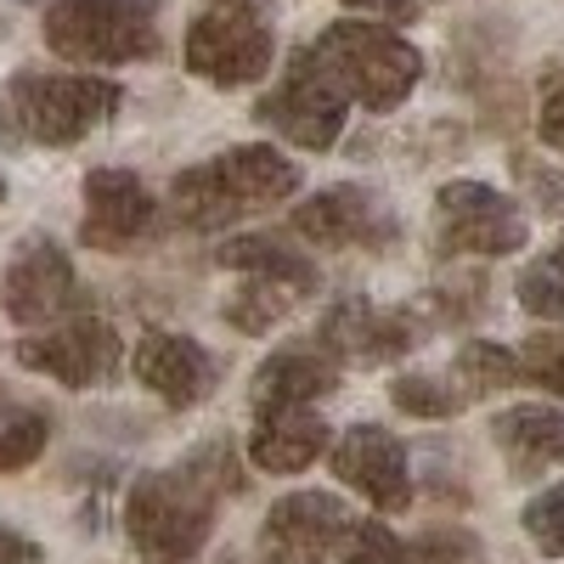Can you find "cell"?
I'll return each instance as SVG.
<instances>
[{
    "mask_svg": "<svg viewBox=\"0 0 564 564\" xmlns=\"http://www.w3.org/2000/svg\"><path fill=\"white\" fill-rule=\"evenodd\" d=\"M215 491H238V468H226L220 446L193 452L181 468H164V475H141L124 497L130 547L148 564L198 558L215 525Z\"/></svg>",
    "mask_w": 564,
    "mask_h": 564,
    "instance_id": "1",
    "label": "cell"
},
{
    "mask_svg": "<svg viewBox=\"0 0 564 564\" xmlns=\"http://www.w3.org/2000/svg\"><path fill=\"white\" fill-rule=\"evenodd\" d=\"M294 193H300V170L265 141H249V148L220 153L215 164L181 170L170 181V209L193 231H220L231 220H243L249 209L289 204Z\"/></svg>",
    "mask_w": 564,
    "mask_h": 564,
    "instance_id": "2",
    "label": "cell"
},
{
    "mask_svg": "<svg viewBox=\"0 0 564 564\" xmlns=\"http://www.w3.org/2000/svg\"><path fill=\"white\" fill-rule=\"evenodd\" d=\"M311 45L327 57V68L339 74L345 97L361 102L367 113L401 108L417 90V79H423V57L401 34H390L379 23H334V29H322Z\"/></svg>",
    "mask_w": 564,
    "mask_h": 564,
    "instance_id": "3",
    "label": "cell"
},
{
    "mask_svg": "<svg viewBox=\"0 0 564 564\" xmlns=\"http://www.w3.org/2000/svg\"><path fill=\"white\" fill-rule=\"evenodd\" d=\"M45 45L68 63H141L159 52L153 0H57Z\"/></svg>",
    "mask_w": 564,
    "mask_h": 564,
    "instance_id": "4",
    "label": "cell"
},
{
    "mask_svg": "<svg viewBox=\"0 0 564 564\" xmlns=\"http://www.w3.org/2000/svg\"><path fill=\"white\" fill-rule=\"evenodd\" d=\"M119 85L113 79H85V74H40L23 68L12 79V108L23 119V130L34 141H52V148H68V141L90 135L102 119L119 113Z\"/></svg>",
    "mask_w": 564,
    "mask_h": 564,
    "instance_id": "5",
    "label": "cell"
},
{
    "mask_svg": "<svg viewBox=\"0 0 564 564\" xmlns=\"http://www.w3.org/2000/svg\"><path fill=\"white\" fill-rule=\"evenodd\" d=\"M525 209L480 181H446L435 193V243L441 254H513L525 249Z\"/></svg>",
    "mask_w": 564,
    "mask_h": 564,
    "instance_id": "6",
    "label": "cell"
},
{
    "mask_svg": "<svg viewBox=\"0 0 564 564\" xmlns=\"http://www.w3.org/2000/svg\"><path fill=\"white\" fill-rule=\"evenodd\" d=\"M186 68L198 79L220 85V90H238V85H254L265 79L271 68V29H265V12H249V7H215V12H198L193 29H186Z\"/></svg>",
    "mask_w": 564,
    "mask_h": 564,
    "instance_id": "7",
    "label": "cell"
},
{
    "mask_svg": "<svg viewBox=\"0 0 564 564\" xmlns=\"http://www.w3.org/2000/svg\"><path fill=\"white\" fill-rule=\"evenodd\" d=\"M345 108H350V97H345L339 74L327 68V57L316 52V45H305V52H294L282 90H271V97L260 102V119H271L289 141H300V148L322 153V148L339 141Z\"/></svg>",
    "mask_w": 564,
    "mask_h": 564,
    "instance_id": "8",
    "label": "cell"
},
{
    "mask_svg": "<svg viewBox=\"0 0 564 564\" xmlns=\"http://www.w3.org/2000/svg\"><path fill=\"white\" fill-rule=\"evenodd\" d=\"M345 502L334 491H294L276 497L265 525H260V558L265 564H322L327 553H339L345 536Z\"/></svg>",
    "mask_w": 564,
    "mask_h": 564,
    "instance_id": "9",
    "label": "cell"
},
{
    "mask_svg": "<svg viewBox=\"0 0 564 564\" xmlns=\"http://www.w3.org/2000/svg\"><path fill=\"white\" fill-rule=\"evenodd\" d=\"M18 361L57 379L68 390H85V384H102L119 372V334L102 322V316H74L52 334H34L18 345Z\"/></svg>",
    "mask_w": 564,
    "mask_h": 564,
    "instance_id": "10",
    "label": "cell"
},
{
    "mask_svg": "<svg viewBox=\"0 0 564 564\" xmlns=\"http://www.w3.org/2000/svg\"><path fill=\"white\" fill-rule=\"evenodd\" d=\"M334 475L339 486L361 491L372 508H384V513H401L412 508V468H406V446L379 430V423H356V430H345L334 441Z\"/></svg>",
    "mask_w": 564,
    "mask_h": 564,
    "instance_id": "11",
    "label": "cell"
},
{
    "mask_svg": "<svg viewBox=\"0 0 564 564\" xmlns=\"http://www.w3.org/2000/svg\"><path fill=\"white\" fill-rule=\"evenodd\" d=\"M289 220L305 243L322 249H384L395 238V220L367 186H327V193L305 198Z\"/></svg>",
    "mask_w": 564,
    "mask_h": 564,
    "instance_id": "12",
    "label": "cell"
},
{
    "mask_svg": "<svg viewBox=\"0 0 564 564\" xmlns=\"http://www.w3.org/2000/svg\"><path fill=\"white\" fill-rule=\"evenodd\" d=\"M159 198L135 170H90L85 175V231L90 249H124L159 226Z\"/></svg>",
    "mask_w": 564,
    "mask_h": 564,
    "instance_id": "13",
    "label": "cell"
},
{
    "mask_svg": "<svg viewBox=\"0 0 564 564\" xmlns=\"http://www.w3.org/2000/svg\"><path fill=\"white\" fill-rule=\"evenodd\" d=\"M74 300V265L68 254L52 243V238H29L7 276H0V311H7L12 322L34 327V322H57Z\"/></svg>",
    "mask_w": 564,
    "mask_h": 564,
    "instance_id": "14",
    "label": "cell"
},
{
    "mask_svg": "<svg viewBox=\"0 0 564 564\" xmlns=\"http://www.w3.org/2000/svg\"><path fill=\"white\" fill-rule=\"evenodd\" d=\"M322 345L334 361H356V367H384L395 356H406L412 345V327L406 316H390L379 305H367V300H339L334 311H327L322 322Z\"/></svg>",
    "mask_w": 564,
    "mask_h": 564,
    "instance_id": "15",
    "label": "cell"
},
{
    "mask_svg": "<svg viewBox=\"0 0 564 564\" xmlns=\"http://www.w3.org/2000/svg\"><path fill=\"white\" fill-rule=\"evenodd\" d=\"M135 379L153 395H164L170 406H193L215 384V361L186 334H148L135 345Z\"/></svg>",
    "mask_w": 564,
    "mask_h": 564,
    "instance_id": "16",
    "label": "cell"
},
{
    "mask_svg": "<svg viewBox=\"0 0 564 564\" xmlns=\"http://www.w3.org/2000/svg\"><path fill=\"white\" fill-rule=\"evenodd\" d=\"M327 452V423L311 406H271L254 412V435H249V457L265 475H300Z\"/></svg>",
    "mask_w": 564,
    "mask_h": 564,
    "instance_id": "17",
    "label": "cell"
},
{
    "mask_svg": "<svg viewBox=\"0 0 564 564\" xmlns=\"http://www.w3.org/2000/svg\"><path fill=\"white\" fill-rule=\"evenodd\" d=\"M339 384V361L327 350H311V345H289V350H271L265 367L254 372V412H271V406H311L316 395H334Z\"/></svg>",
    "mask_w": 564,
    "mask_h": 564,
    "instance_id": "18",
    "label": "cell"
},
{
    "mask_svg": "<svg viewBox=\"0 0 564 564\" xmlns=\"http://www.w3.org/2000/svg\"><path fill=\"white\" fill-rule=\"evenodd\" d=\"M491 441L513 475H536L542 463L564 457V412L558 406H513L491 423Z\"/></svg>",
    "mask_w": 564,
    "mask_h": 564,
    "instance_id": "19",
    "label": "cell"
},
{
    "mask_svg": "<svg viewBox=\"0 0 564 564\" xmlns=\"http://www.w3.org/2000/svg\"><path fill=\"white\" fill-rule=\"evenodd\" d=\"M215 260H220L226 271L276 282V289H289L294 300H300V294H316V265H311L305 254H294L289 243H276V238H231V243H220Z\"/></svg>",
    "mask_w": 564,
    "mask_h": 564,
    "instance_id": "20",
    "label": "cell"
},
{
    "mask_svg": "<svg viewBox=\"0 0 564 564\" xmlns=\"http://www.w3.org/2000/svg\"><path fill=\"white\" fill-rule=\"evenodd\" d=\"M452 379L463 395H491V390H508L520 384V356H513L508 345H491V339H468L457 350V367Z\"/></svg>",
    "mask_w": 564,
    "mask_h": 564,
    "instance_id": "21",
    "label": "cell"
},
{
    "mask_svg": "<svg viewBox=\"0 0 564 564\" xmlns=\"http://www.w3.org/2000/svg\"><path fill=\"white\" fill-rule=\"evenodd\" d=\"M45 441H52V430L34 406H0V475L29 468L45 452Z\"/></svg>",
    "mask_w": 564,
    "mask_h": 564,
    "instance_id": "22",
    "label": "cell"
},
{
    "mask_svg": "<svg viewBox=\"0 0 564 564\" xmlns=\"http://www.w3.org/2000/svg\"><path fill=\"white\" fill-rule=\"evenodd\" d=\"M289 289H276V282H260V276H249L238 294H226V322L238 327V334H265L271 322H282L289 316Z\"/></svg>",
    "mask_w": 564,
    "mask_h": 564,
    "instance_id": "23",
    "label": "cell"
},
{
    "mask_svg": "<svg viewBox=\"0 0 564 564\" xmlns=\"http://www.w3.org/2000/svg\"><path fill=\"white\" fill-rule=\"evenodd\" d=\"M390 395H395V406L412 412V417H452V412H463V401H468L457 384L435 379V372H401V379L390 384Z\"/></svg>",
    "mask_w": 564,
    "mask_h": 564,
    "instance_id": "24",
    "label": "cell"
},
{
    "mask_svg": "<svg viewBox=\"0 0 564 564\" xmlns=\"http://www.w3.org/2000/svg\"><path fill=\"white\" fill-rule=\"evenodd\" d=\"M520 305L531 316L564 322V249H553V254H542L520 271Z\"/></svg>",
    "mask_w": 564,
    "mask_h": 564,
    "instance_id": "25",
    "label": "cell"
},
{
    "mask_svg": "<svg viewBox=\"0 0 564 564\" xmlns=\"http://www.w3.org/2000/svg\"><path fill=\"white\" fill-rule=\"evenodd\" d=\"M401 542L384 520H350L339 536V564H395Z\"/></svg>",
    "mask_w": 564,
    "mask_h": 564,
    "instance_id": "26",
    "label": "cell"
},
{
    "mask_svg": "<svg viewBox=\"0 0 564 564\" xmlns=\"http://www.w3.org/2000/svg\"><path fill=\"white\" fill-rule=\"evenodd\" d=\"M406 564H486V547H480V536L441 525V531H423L406 547Z\"/></svg>",
    "mask_w": 564,
    "mask_h": 564,
    "instance_id": "27",
    "label": "cell"
},
{
    "mask_svg": "<svg viewBox=\"0 0 564 564\" xmlns=\"http://www.w3.org/2000/svg\"><path fill=\"white\" fill-rule=\"evenodd\" d=\"M525 536L536 542V553L564 558V486H547L525 502Z\"/></svg>",
    "mask_w": 564,
    "mask_h": 564,
    "instance_id": "28",
    "label": "cell"
},
{
    "mask_svg": "<svg viewBox=\"0 0 564 564\" xmlns=\"http://www.w3.org/2000/svg\"><path fill=\"white\" fill-rule=\"evenodd\" d=\"M520 379H531V384L564 395V334H536V339H525V350H520Z\"/></svg>",
    "mask_w": 564,
    "mask_h": 564,
    "instance_id": "29",
    "label": "cell"
},
{
    "mask_svg": "<svg viewBox=\"0 0 564 564\" xmlns=\"http://www.w3.org/2000/svg\"><path fill=\"white\" fill-rule=\"evenodd\" d=\"M513 175H520V186H531V193H536L542 215H564V181H558L547 164H536V159H525V153H513Z\"/></svg>",
    "mask_w": 564,
    "mask_h": 564,
    "instance_id": "30",
    "label": "cell"
},
{
    "mask_svg": "<svg viewBox=\"0 0 564 564\" xmlns=\"http://www.w3.org/2000/svg\"><path fill=\"white\" fill-rule=\"evenodd\" d=\"M536 130H542V141H547V148H558V153H564V68H553V74L542 79Z\"/></svg>",
    "mask_w": 564,
    "mask_h": 564,
    "instance_id": "31",
    "label": "cell"
},
{
    "mask_svg": "<svg viewBox=\"0 0 564 564\" xmlns=\"http://www.w3.org/2000/svg\"><path fill=\"white\" fill-rule=\"evenodd\" d=\"M350 12H367V18H384V23H412L417 18V0H345Z\"/></svg>",
    "mask_w": 564,
    "mask_h": 564,
    "instance_id": "32",
    "label": "cell"
},
{
    "mask_svg": "<svg viewBox=\"0 0 564 564\" xmlns=\"http://www.w3.org/2000/svg\"><path fill=\"white\" fill-rule=\"evenodd\" d=\"M0 564H40V547H34L23 531L0 525Z\"/></svg>",
    "mask_w": 564,
    "mask_h": 564,
    "instance_id": "33",
    "label": "cell"
},
{
    "mask_svg": "<svg viewBox=\"0 0 564 564\" xmlns=\"http://www.w3.org/2000/svg\"><path fill=\"white\" fill-rule=\"evenodd\" d=\"M220 7H249V12H271V0H220Z\"/></svg>",
    "mask_w": 564,
    "mask_h": 564,
    "instance_id": "34",
    "label": "cell"
},
{
    "mask_svg": "<svg viewBox=\"0 0 564 564\" xmlns=\"http://www.w3.org/2000/svg\"><path fill=\"white\" fill-rule=\"evenodd\" d=\"M220 564H254V558H249V553H226ZM260 564H265V558H260Z\"/></svg>",
    "mask_w": 564,
    "mask_h": 564,
    "instance_id": "35",
    "label": "cell"
},
{
    "mask_svg": "<svg viewBox=\"0 0 564 564\" xmlns=\"http://www.w3.org/2000/svg\"><path fill=\"white\" fill-rule=\"evenodd\" d=\"M0 198H7V181H0Z\"/></svg>",
    "mask_w": 564,
    "mask_h": 564,
    "instance_id": "36",
    "label": "cell"
},
{
    "mask_svg": "<svg viewBox=\"0 0 564 564\" xmlns=\"http://www.w3.org/2000/svg\"><path fill=\"white\" fill-rule=\"evenodd\" d=\"M23 7H29V0H23Z\"/></svg>",
    "mask_w": 564,
    "mask_h": 564,
    "instance_id": "37",
    "label": "cell"
},
{
    "mask_svg": "<svg viewBox=\"0 0 564 564\" xmlns=\"http://www.w3.org/2000/svg\"><path fill=\"white\" fill-rule=\"evenodd\" d=\"M558 249H564V243H558Z\"/></svg>",
    "mask_w": 564,
    "mask_h": 564,
    "instance_id": "38",
    "label": "cell"
}]
</instances>
